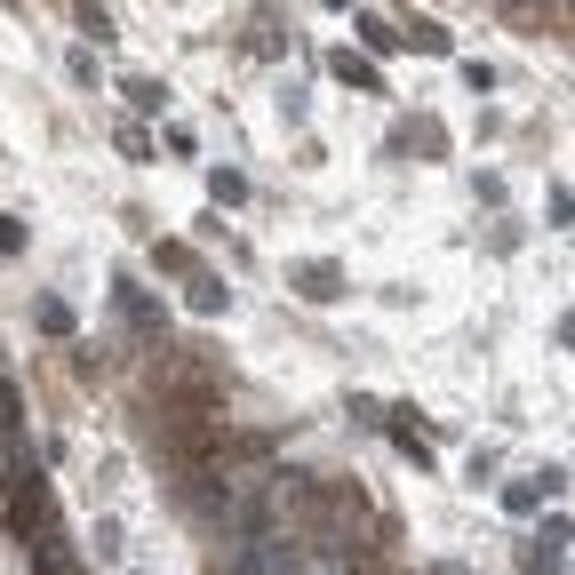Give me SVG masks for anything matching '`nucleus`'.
<instances>
[{"instance_id":"obj_3","label":"nucleus","mask_w":575,"mask_h":575,"mask_svg":"<svg viewBox=\"0 0 575 575\" xmlns=\"http://www.w3.org/2000/svg\"><path fill=\"white\" fill-rule=\"evenodd\" d=\"M336 81H344V88H368V96H376V88H384V81H376V64H360L352 49H344V56H336Z\"/></svg>"},{"instance_id":"obj_1","label":"nucleus","mask_w":575,"mask_h":575,"mask_svg":"<svg viewBox=\"0 0 575 575\" xmlns=\"http://www.w3.org/2000/svg\"><path fill=\"white\" fill-rule=\"evenodd\" d=\"M288 280H296V296H312V304H336L352 280H344V264H328V256H312V264H288Z\"/></svg>"},{"instance_id":"obj_7","label":"nucleus","mask_w":575,"mask_h":575,"mask_svg":"<svg viewBox=\"0 0 575 575\" xmlns=\"http://www.w3.org/2000/svg\"><path fill=\"white\" fill-rule=\"evenodd\" d=\"M81 32H88V41H105V32H113V17L96 9V0H81Z\"/></svg>"},{"instance_id":"obj_6","label":"nucleus","mask_w":575,"mask_h":575,"mask_svg":"<svg viewBox=\"0 0 575 575\" xmlns=\"http://www.w3.org/2000/svg\"><path fill=\"white\" fill-rule=\"evenodd\" d=\"M209 192L224 200V209H241V200H248V184H241V177H232V168H216V177H209Z\"/></svg>"},{"instance_id":"obj_10","label":"nucleus","mask_w":575,"mask_h":575,"mask_svg":"<svg viewBox=\"0 0 575 575\" xmlns=\"http://www.w3.org/2000/svg\"><path fill=\"white\" fill-rule=\"evenodd\" d=\"M17 248H24V224H17L9 209H0V256H17Z\"/></svg>"},{"instance_id":"obj_9","label":"nucleus","mask_w":575,"mask_h":575,"mask_svg":"<svg viewBox=\"0 0 575 575\" xmlns=\"http://www.w3.org/2000/svg\"><path fill=\"white\" fill-rule=\"evenodd\" d=\"M64 73H73L81 88H96V56H88V49H73V56H64Z\"/></svg>"},{"instance_id":"obj_8","label":"nucleus","mask_w":575,"mask_h":575,"mask_svg":"<svg viewBox=\"0 0 575 575\" xmlns=\"http://www.w3.org/2000/svg\"><path fill=\"white\" fill-rule=\"evenodd\" d=\"M96 560H120V520H96Z\"/></svg>"},{"instance_id":"obj_2","label":"nucleus","mask_w":575,"mask_h":575,"mask_svg":"<svg viewBox=\"0 0 575 575\" xmlns=\"http://www.w3.org/2000/svg\"><path fill=\"white\" fill-rule=\"evenodd\" d=\"M567 488V471H535V480H520V488H503V512H535L544 496H560Z\"/></svg>"},{"instance_id":"obj_5","label":"nucleus","mask_w":575,"mask_h":575,"mask_svg":"<svg viewBox=\"0 0 575 575\" xmlns=\"http://www.w3.org/2000/svg\"><path fill=\"white\" fill-rule=\"evenodd\" d=\"M224 304H232L224 280H192V312H224Z\"/></svg>"},{"instance_id":"obj_4","label":"nucleus","mask_w":575,"mask_h":575,"mask_svg":"<svg viewBox=\"0 0 575 575\" xmlns=\"http://www.w3.org/2000/svg\"><path fill=\"white\" fill-rule=\"evenodd\" d=\"M567 544H575V528H567L560 512H552L544 528H535V552H552V560H567Z\"/></svg>"}]
</instances>
